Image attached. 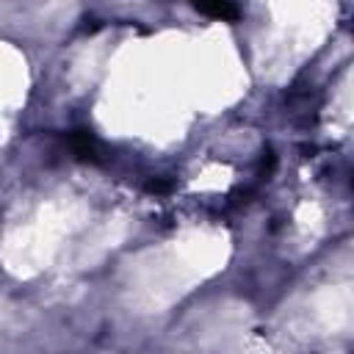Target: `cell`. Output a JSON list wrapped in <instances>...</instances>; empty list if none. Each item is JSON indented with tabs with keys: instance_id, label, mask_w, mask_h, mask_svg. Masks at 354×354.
<instances>
[{
	"instance_id": "cell-1",
	"label": "cell",
	"mask_w": 354,
	"mask_h": 354,
	"mask_svg": "<svg viewBox=\"0 0 354 354\" xmlns=\"http://www.w3.org/2000/svg\"><path fill=\"white\" fill-rule=\"evenodd\" d=\"M191 6L196 11H202L210 19H221V22H232L241 17V8L235 0H191Z\"/></svg>"
},
{
	"instance_id": "cell-2",
	"label": "cell",
	"mask_w": 354,
	"mask_h": 354,
	"mask_svg": "<svg viewBox=\"0 0 354 354\" xmlns=\"http://www.w3.org/2000/svg\"><path fill=\"white\" fill-rule=\"evenodd\" d=\"M69 147L77 158L83 160H97V141L88 130H72L69 133Z\"/></svg>"
},
{
	"instance_id": "cell-3",
	"label": "cell",
	"mask_w": 354,
	"mask_h": 354,
	"mask_svg": "<svg viewBox=\"0 0 354 354\" xmlns=\"http://www.w3.org/2000/svg\"><path fill=\"white\" fill-rule=\"evenodd\" d=\"M149 191L152 194H163V191H169V183H149Z\"/></svg>"
}]
</instances>
